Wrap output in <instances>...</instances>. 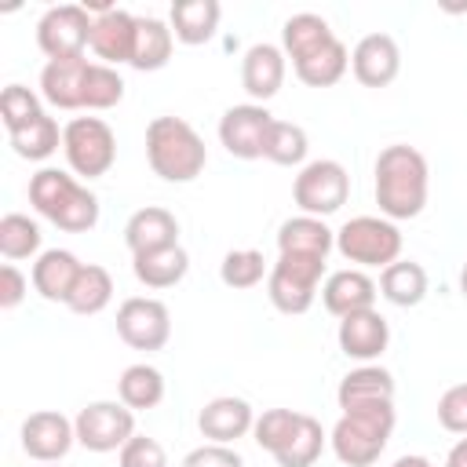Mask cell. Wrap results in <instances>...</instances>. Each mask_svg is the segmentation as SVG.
<instances>
[{
    "label": "cell",
    "instance_id": "obj_1",
    "mask_svg": "<svg viewBox=\"0 0 467 467\" xmlns=\"http://www.w3.org/2000/svg\"><path fill=\"white\" fill-rule=\"evenodd\" d=\"M372 193L379 204V215L390 223L416 219L427 208L431 193V168L427 157L409 142H390L379 150L372 168Z\"/></svg>",
    "mask_w": 467,
    "mask_h": 467
},
{
    "label": "cell",
    "instance_id": "obj_2",
    "mask_svg": "<svg viewBox=\"0 0 467 467\" xmlns=\"http://www.w3.org/2000/svg\"><path fill=\"white\" fill-rule=\"evenodd\" d=\"M146 161L164 182H193L208 164V146L182 117H153L146 124Z\"/></svg>",
    "mask_w": 467,
    "mask_h": 467
},
{
    "label": "cell",
    "instance_id": "obj_3",
    "mask_svg": "<svg viewBox=\"0 0 467 467\" xmlns=\"http://www.w3.org/2000/svg\"><path fill=\"white\" fill-rule=\"evenodd\" d=\"M29 204L66 234H88L99 223V197L62 168H40L29 179Z\"/></svg>",
    "mask_w": 467,
    "mask_h": 467
},
{
    "label": "cell",
    "instance_id": "obj_4",
    "mask_svg": "<svg viewBox=\"0 0 467 467\" xmlns=\"http://www.w3.org/2000/svg\"><path fill=\"white\" fill-rule=\"evenodd\" d=\"M394 423H398L394 401L358 405V409L339 412V420L328 434V445L343 467H372L383 456V449L394 434Z\"/></svg>",
    "mask_w": 467,
    "mask_h": 467
},
{
    "label": "cell",
    "instance_id": "obj_5",
    "mask_svg": "<svg viewBox=\"0 0 467 467\" xmlns=\"http://www.w3.org/2000/svg\"><path fill=\"white\" fill-rule=\"evenodd\" d=\"M336 252L361 266H390L401 259V230L383 215H354L336 230Z\"/></svg>",
    "mask_w": 467,
    "mask_h": 467
},
{
    "label": "cell",
    "instance_id": "obj_6",
    "mask_svg": "<svg viewBox=\"0 0 467 467\" xmlns=\"http://www.w3.org/2000/svg\"><path fill=\"white\" fill-rule=\"evenodd\" d=\"M325 263L328 259H317V255H292V252H281L277 263L270 266V277H266V296L274 303V310L296 317V314H306L317 299V288H321V277H325Z\"/></svg>",
    "mask_w": 467,
    "mask_h": 467
},
{
    "label": "cell",
    "instance_id": "obj_7",
    "mask_svg": "<svg viewBox=\"0 0 467 467\" xmlns=\"http://www.w3.org/2000/svg\"><path fill=\"white\" fill-rule=\"evenodd\" d=\"M62 153L73 175L102 179L117 161V135L102 117H73L62 128Z\"/></svg>",
    "mask_w": 467,
    "mask_h": 467
},
{
    "label": "cell",
    "instance_id": "obj_8",
    "mask_svg": "<svg viewBox=\"0 0 467 467\" xmlns=\"http://www.w3.org/2000/svg\"><path fill=\"white\" fill-rule=\"evenodd\" d=\"M292 197H296V204H299L303 215L325 219V215H332V212H339L347 204V197H350V175L332 157L306 161L299 168L296 182H292Z\"/></svg>",
    "mask_w": 467,
    "mask_h": 467
},
{
    "label": "cell",
    "instance_id": "obj_9",
    "mask_svg": "<svg viewBox=\"0 0 467 467\" xmlns=\"http://www.w3.org/2000/svg\"><path fill=\"white\" fill-rule=\"evenodd\" d=\"M91 29H95V18L88 15L84 4H58V7H47L40 15L36 44L47 55V62L84 58V51L91 47Z\"/></svg>",
    "mask_w": 467,
    "mask_h": 467
},
{
    "label": "cell",
    "instance_id": "obj_10",
    "mask_svg": "<svg viewBox=\"0 0 467 467\" xmlns=\"http://www.w3.org/2000/svg\"><path fill=\"white\" fill-rule=\"evenodd\" d=\"M77 445L88 452H120L135 434V412L124 401H88L77 416Z\"/></svg>",
    "mask_w": 467,
    "mask_h": 467
},
{
    "label": "cell",
    "instance_id": "obj_11",
    "mask_svg": "<svg viewBox=\"0 0 467 467\" xmlns=\"http://www.w3.org/2000/svg\"><path fill=\"white\" fill-rule=\"evenodd\" d=\"M117 336L131 350H161L171 339V314L153 296H131L117 306Z\"/></svg>",
    "mask_w": 467,
    "mask_h": 467
},
{
    "label": "cell",
    "instance_id": "obj_12",
    "mask_svg": "<svg viewBox=\"0 0 467 467\" xmlns=\"http://www.w3.org/2000/svg\"><path fill=\"white\" fill-rule=\"evenodd\" d=\"M18 441H22V452L36 463H58L69 456V449L77 445V427L73 420H66L62 412L55 409H40V412H29L18 427Z\"/></svg>",
    "mask_w": 467,
    "mask_h": 467
},
{
    "label": "cell",
    "instance_id": "obj_13",
    "mask_svg": "<svg viewBox=\"0 0 467 467\" xmlns=\"http://www.w3.org/2000/svg\"><path fill=\"white\" fill-rule=\"evenodd\" d=\"M274 117L266 106L259 102H241V106H230L223 117H219V142L230 157L237 161H255L263 157V142H266V131H270Z\"/></svg>",
    "mask_w": 467,
    "mask_h": 467
},
{
    "label": "cell",
    "instance_id": "obj_14",
    "mask_svg": "<svg viewBox=\"0 0 467 467\" xmlns=\"http://www.w3.org/2000/svg\"><path fill=\"white\" fill-rule=\"evenodd\" d=\"M350 73L361 88H387L401 73V47L390 33H368L350 51Z\"/></svg>",
    "mask_w": 467,
    "mask_h": 467
},
{
    "label": "cell",
    "instance_id": "obj_15",
    "mask_svg": "<svg viewBox=\"0 0 467 467\" xmlns=\"http://www.w3.org/2000/svg\"><path fill=\"white\" fill-rule=\"evenodd\" d=\"M336 343H339V350H343L350 361L372 365V361L387 350V343H390V325H387V317L372 306V310H361V314L339 317Z\"/></svg>",
    "mask_w": 467,
    "mask_h": 467
},
{
    "label": "cell",
    "instance_id": "obj_16",
    "mask_svg": "<svg viewBox=\"0 0 467 467\" xmlns=\"http://www.w3.org/2000/svg\"><path fill=\"white\" fill-rule=\"evenodd\" d=\"M252 427H255V409L237 394H219L204 401V409L197 412V431L215 445H234L237 438L252 434Z\"/></svg>",
    "mask_w": 467,
    "mask_h": 467
},
{
    "label": "cell",
    "instance_id": "obj_17",
    "mask_svg": "<svg viewBox=\"0 0 467 467\" xmlns=\"http://www.w3.org/2000/svg\"><path fill=\"white\" fill-rule=\"evenodd\" d=\"M285 69H288L285 51H281L277 44L259 40V44H252V47L244 51V58H241V88L252 95V102L266 106V102L281 91Z\"/></svg>",
    "mask_w": 467,
    "mask_h": 467
},
{
    "label": "cell",
    "instance_id": "obj_18",
    "mask_svg": "<svg viewBox=\"0 0 467 467\" xmlns=\"http://www.w3.org/2000/svg\"><path fill=\"white\" fill-rule=\"evenodd\" d=\"M376 296H379V285L365 270H358V266L336 270L321 285V303H325V310L332 317H350V314L372 310L376 306Z\"/></svg>",
    "mask_w": 467,
    "mask_h": 467
},
{
    "label": "cell",
    "instance_id": "obj_19",
    "mask_svg": "<svg viewBox=\"0 0 467 467\" xmlns=\"http://www.w3.org/2000/svg\"><path fill=\"white\" fill-rule=\"evenodd\" d=\"M135 33H139V18L124 7H109L102 15H95V29H91V51L99 62L106 66H131V51H135Z\"/></svg>",
    "mask_w": 467,
    "mask_h": 467
},
{
    "label": "cell",
    "instance_id": "obj_20",
    "mask_svg": "<svg viewBox=\"0 0 467 467\" xmlns=\"http://www.w3.org/2000/svg\"><path fill=\"white\" fill-rule=\"evenodd\" d=\"M124 244L131 255L179 244V219L161 204H146V208L131 212V219L124 223Z\"/></svg>",
    "mask_w": 467,
    "mask_h": 467
},
{
    "label": "cell",
    "instance_id": "obj_21",
    "mask_svg": "<svg viewBox=\"0 0 467 467\" xmlns=\"http://www.w3.org/2000/svg\"><path fill=\"white\" fill-rule=\"evenodd\" d=\"M80 270H84V263L69 248H47V252L36 255L29 281L47 303H66L73 285H77V277H80Z\"/></svg>",
    "mask_w": 467,
    "mask_h": 467
},
{
    "label": "cell",
    "instance_id": "obj_22",
    "mask_svg": "<svg viewBox=\"0 0 467 467\" xmlns=\"http://www.w3.org/2000/svg\"><path fill=\"white\" fill-rule=\"evenodd\" d=\"M88 58H58L40 69V95L55 109H84Z\"/></svg>",
    "mask_w": 467,
    "mask_h": 467
},
{
    "label": "cell",
    "instance_id": "obj_23",
    "mask_svg": "<svg viewBox=\"0 0 467 467\" xmlns=\"http://www.w3.org/2000/svg\"><path fill=\"white\" fill-rule=\"evenodd\" d=\"M336 401L339 409H358V405H379V401H394V376L383 365H358L350 368L339 387H336Z\"/></svg>",
    "mask_w": 467,
    "mask_h": 467
},
{
    "label": "cell",
    "instance_id": "obj_24",
    "mask_svg": "<svg viewBox=\"0 0 467 467\" xmlns=\"http://www.w3.org/2000/svg\"><path fill=\"white\" fill-rule=\"evenodd\" d=\"M332 248H336V230H328V223L317 215H296L277 226V255L292 252V255L328 259Z\"/></svg>",
    "mask_w": 467,
    "mask_h": 467
},
{
    "label": "cell",
    "instance_id": "obj_25",
    "mask_svg": "<svg viewBox=\"0 0 467 467\" xmlns=\"http://www.w3.org/2000/svg\"><path fill=\"white\" fill-rule=\"evenodd\" d=\"M131 274L139 285L161 292V288H175L186 274H190V252L182 244H168L157 252H142L131 255Z\"/></svg>",
    "mask_w": 467,
    "mask_h": 467
},
{
    "label": "cell",
    "instance_id": "obj_26",
    "mask_svg": "<svg viewBox=\"0 0 467 467\" xmlns=\"http://www.w3.org/2000/svg\"><path fill=\"white\" fill-rule=\"evenodd\" d=\"M219 15H223V7L215 0H179L168 11V26H171L179 44L197 47V44H208L215 36Z\"/></svg>",
    "mask_w": 467,
    "mask_h": 467
},
{
    "label": "cell",
    "instance_id": "obj_27",
    "mask_svg": "<svg viewBox=\"0 0 467 467\" xmlns=\"http://www.w3.org/2000/svg\"><path fill=\"white\" fill-rule=\"evenodd\" d=\"M332 40H336L332 26L314 11H299V15L285 18V26H281V51H285V58H292V66L310 58L314 51H321Z\"/></svg>",
    "mask_w": 467,
    "mask_h": 467
},
{
    "label": "cell",
    "instance_id": "obj_28",
    "mask_svg": "<svg viewBox=\"0 0 467 467\" xmlns=\"http://www.w3.org/2000/svg\"><path fill=\"white\" fill-rule=\"evenodd\" d=\"M171 47H175V33L164 18L142 15L139 18V33H135V51H131V69L139 73H157L171 62Z\"/></svg>",
    "mask_w": 467,
    "mask_h": 467
},
{
    "label": "cell",
    "instance_id": "obj_29",
    "mask_svg": "<svg viewBox=\"0 0 467 467\" xmlns=\"http://www.w3.org/2000/svg\"><path fill=\"white\" fill-rule=\"evenodd\" d=\"M379 296L394 306H420L427 299V270L412 259H398L379 270Z\"/></svg>",
    "mask_w": 467,
    "mask_h": 467
},
{
    "label": "cell",
    "instance_id": "obj_30",
    "mask_svg": "<svg viewBox=\"0 0 467 467\" xmlns=\"http://www.w3.org/2000/svg\"><path fill=\"white\" fill-rule=\"evenodd\" d=\"M117 401H124L131 412H146V409H157L164 401V376L161 368L139 361V365H128L117 379Z\"/></svg>",
    "mask_w": 467,
    "mask_h": 467
},
{
    "label": "cell",
    "instance_id": "obj_31",
    "mask_svg": "<svg viewBox=\"0 0 467 467\" xmlns=\"http://www.w3.org/2000/svg\"><path fill=\"white\" fill-rule=\"evenodd\" d=\"M292 69H296V77H299L306 88H332V84H339V80L347 77V69H350V51H347V44L336 36L332 44H325V47L314 51L310 58L296 62Z\"/></svg>",
    "mask_w": 467,
    "mask_h": 467
},
{
    "label": "cell",
    "instance_id": "obj_32",
    "mask_svg": "<svg viewBox=\"0 0 467 467\" xmlns=\"http://www.w3.org/2000/svg\"><path fill=\"white\" fill-rule=\"evenodd\" d=\"M109 299H113V277H109V270L99 266V263H84V270H80V277H77L66 306L73 314H80V317H91V314H102L109 306Z\"/></svg>",
    "mask_w": 467,
    "mask_h": 467
},
{
    "label": "cell",
    "instance_id": "obj_33",
    "mask_svg": "<svg viewBox=\"0 0 467 467\" xmlns=\"http://www.w3.org/2000/svg\"><path fill=\"white\" fill-rule=\"evenodd\" d=\"M325 441H328L325 427H321L310 412H303V416H299V427H296L292 438L274 452V460H277V467H314L317 456L325 452Z\"/></svg>",
    "mask_w": 467,
    "mask_h": 467
},
{
    "label": "cell",
    "instance_id": "obj_34",
    "mask_svg": "<svg viewBox=\"0 0 467 467\" xmlns=\"http://www.w3.org/2000/svg\"><path fill=\"white\" fill-rule=\"evenodd\" d=\"M306 153H310V139L299 124L292 120H274L270 131H266V142H263V157L270 164H281V168H303L306 164Z\"/></svg>",
    "mask_w": 467,
    "mask_h": 467
},
{
    "label": "cell",
    "instance_id": "obj_35",
    "mask_svg": "<svg viewBox=\"0 0 467 467\" xmlns=\"http://www.w3.org/2000/svg\"><path fill=\"white\" fill-rule=\"evenodd\" d=\"M40 223L22 215V212H7L0 219V255L7 263H18V259H33L40 255Z\"/></svg>",
    "mask_w": 467,
    "mask_h": 467
},
{
    "label": "cell",
    "instance_id": "obj_36",
    "mask_svg": "<svg viewBox=\"0 0 467 467\" xmlns=\"http://www.w3.org/2000/svg\"><path fill=\"white\" fill-rule=\"evenodd\" d=\"M62 146V131H58V120L55 117H36L33 124L11 131V150L22 157V161H47L55 150Z\"/></svg>",
    "mask_w": 467,
    "mask_h": 467
},
{
    "label": "cell",
    "instance_id": "obj_37",
    "mask_svg": "<svg viewBox=\"0 0 467 467\" xmlns=\"http://www.w3.org/2000/svg\"><path fill=\"white\" fill-rule=\"evenodd\" d=\"M263 277H270V270L259 248H234L219 263V281L226 288H255Z\"/></svg>",
    "mask_w": 467,
    "mask_h": 467
},
{
    "label": "cell",
    "instance_id": "obj_38",
    "mask_svg": "<svg viewBox=\"0 0 467 467\" xmlns=\"http://www.w3.org/2000/svg\"><path fill=\"white\" fill-rule=\"evenodd\" d=\"M124 99V77L106 62H88L84 109H113Z\"/></svg>",
    "mask_w": 467,
    "mask_h": 467
},
{
    "label": "cell",
    "instance_id": "obj_39",
    "mask_svg": "<svg viewBox=\"0 0 467 467\" xmlns=\"http://www.w3.org/2000/svg\"><path fill=\"white\" fill-rule=\"evenodd\" d=\"M36 117H44V106H40L36 91H29L26 84H7L4 95H0V120H4L7 135L33 124Z\"/></svg>",
    "mask_w": 467,
    "mask_h": 467
},
{
    "label": "cell",
    "instance_id": "obj_40",
    "mask_svg": "<svg viewBox=\"0 0 467 467\" xmlns=\"http://www.w3.org/2000/svg\"><path fill=\"white\" fill-rule=\"evenodd\" d=\"M299 416H303V412H296V409H266L263 416H255L252 441L274 456V452L292 438V431L299 427Z\"/></svg>",
    "mask_w": 467,
    "mask_h": 467
},
{
    "label": "cell",
    "instance_id": "obj_41",
    "mask_svg": "<svg viewBox=\"0 0 467 467\" xmlns=\"http://www.w3.org/2000/svg\"><path fill=\"white\" fill-rule=\"evenodd\" d=\"M117 463L120 467H168V452L157 438L150 434H131L128 445L117 452Z\"/></svg>",
    "mask_w": 467,
    "mask_h": 467
},
{
    "label": "cell",
    "instance_id": "obj_42",
    "mask_svg": "<svg viewBox=\"0 0 467 467\" xmlns=\"http://www.w3.org/2000/svg\"><path fill=\"white\" fill-rule=\"evenodd\" d=\"M438 423L449 434H467V383H456L438 398Z\"/></svg>",
    "mask_w": 467,
    "mask_h": 467
},
{
    "label": "cell",
    "instance_id": "obj_43",
    "mask_svg": "<svg viewBox=\"0 0 467 467\" xmlns=\"http://www.w3.org/2000/svg\"><path fill=\"white\" fill-rule=\"evenodd\" d=\"M182 467H244V460H241V452L234 445L208 441V445H197L193 452H186Z\"/></svg>",
    "mask_w": 467,
    "mask_h": 467
},
{
    "label": "cell",
    "instance_id": "obj_44",
    "mask_svg": "<svg viewBox=\"0 0 467 467\" xmlns=\"http://www.w3.org/2000/svg\"><path fill=\"white\" fill-rule=\"evenodd\" d=\"M29 292V277L15 266V263H4L0 266V310H15Z\"/></svg>",
    "mask_w": 467,
    "mask_h": 467
},
{
    "label": "cell",
    "instance_id": "obj_45",
    "mask_svg": "<svg viewBox=\"0 0 467 467\" xmlns=\"http://www.w3.org/2000/svg\"><path fill=\"white\" fill-rule=\"evenodd\" d=\"M445 467H467V434L449 449V456H445Z\"/></svg>",
    "mask_w": 467,
    "mask_h": 467
},
{
    "label": "cell",
    "instance_id": "obj_46",
    "mask_svg": "<svg viewBox=\"0 0 467 467\" xmlns=\"http://www.w3.org/2000/svg\"><path fill=\"white\" fill-rule=\"evenodd\" d=\"M390 467H434L427 456H420V452H405V456H398Z\"/></svg>",
    "mask_w": 467,
    "mask_h": 467
},
{
    "label": "cell",
    "instance_id": "obj_47",
    "mask_svg": "<svg viewBox=\"0 0 467 467\" xmlns=\"http://www.w3.org/2000/svg\"><path fill=\"white\" fill-rule=\"evenodd\" d=\"M460 292L467 296V263H463V270H460Z\"/></svg>",
    "mask_w": 467,
    "mask_h": 467
},
{
    "label": "cell",
    "instance_id": "obj_48",
    "mask_svg": "<svg viewBox=\"0 0 467 467\" xmlns=\"http://www.w3.org/2000/svg\"><path fill=\"white\" fill-rule=\"evenodd\" d=\"M44 467H58V463H44Z\"/></svg>",
    "mask_w": 467,
    "mask_h": 467
}]
</instances>
